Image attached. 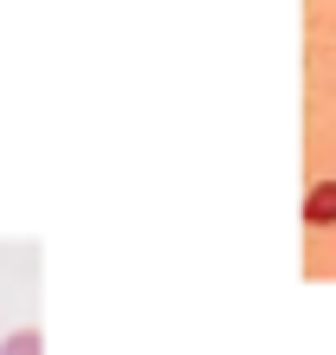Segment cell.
Segmentation results:
<instances>
[{
    "label": "cell",
    "instance_id": "2",
    "mask_svg": "<svg viewBox=\"0 0 336 355\" xmlns=\"http://www.w3.org/2000/svg\"><path fill=\"white\" fill-rule=\"evenodd\" d=\"M0 355H46V336H39V329H13V336L0 343Z\"/></svg>",
    "mask_w": 336,
    "mask_h": 355
},
{
    "label": "cell",
    "instance_id": "1",
    "mask_svg": "<svg viewBox=\"0 0 336 355\" xmlns=\"http://www.w3.org/2000/svg\"><path fill=\"white\" fill-rule=\"evenodd\" d=\"M304 226H336V181H317L304 194Z\"/></svg>",
    "mask_w": 336,
    "mask_h": 355
}]
</instances>
